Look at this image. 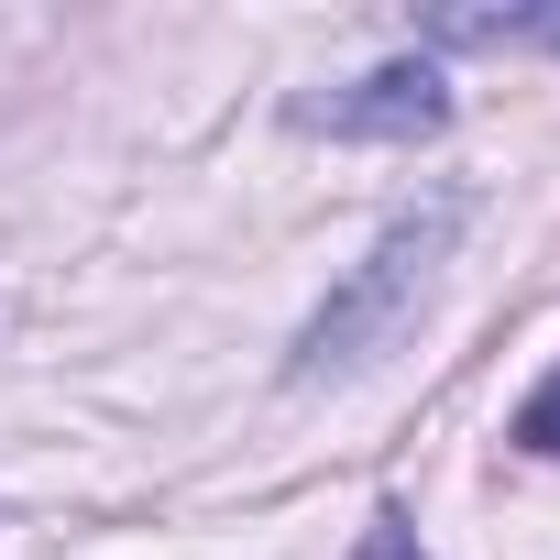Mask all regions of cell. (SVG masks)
Wrapping results in <instances>:
<instances>
[{
    "label": "cell",
    "mask_w": 560,
    "mask_h": 560,
    "mask_svg": "<svg viewBox=\"0 0 560 560\" xmlns=\"http://www.w3.org/2000/svg\"><path fill=\"white\" fill-rule=\"evenodd\" d=\"M462 220H472V198H462V187H440V198L396 209V220L374 231V253L341 275V287L319 298V319L298 330V352H287V385H341V374L385 363V352L418 330V308L440 298V264H451Z\"/></svg>",
    "instance_id": "obj_1"
},
{
    "label": "cell",
    "mask_w": 560,
    "mask_h": 560,
    "mask_svg": "<svg viewBox=\"0 0 560 560\" xmlns=\"http://www.w3.org/2000/svg\"><path fill=\"white\" fill-rule=\"evenodd\" d=\"M516 440H527V451H560V385H549V396L516 418Z\"/></svg>",
    "instance_id": "obj_5"
},
{
    "label": "cell",
    "mask_w": 560,
    "mask_h": 560,
    "mask_svg": "<svg viewBox=\"0 0 560 560\" xmlns=\"http://www.w3.org/2000/svg\"><path fill=\"white\" fill-rule=\"evenodd\" d=\"M287 121L298 132H330V143H429L451 121V78L429 56H396V67H363L341 89H298Z\"/></svg>",
    "instance_id": "obj_2"
},
{
    "label": "cell",
    "mask_w": 560,
    "mask_h": 560,
    "mask_svg": "<svg viewBox=\"0 0 560 560\" xmlns=\"http://www.w3.org/2000/svg\"><path fill=\"white\" fill-rule=\"evenodd\" d=\"M352 560H429V549H418V527H407L396 505H374V527H363V549H352Z\"/></svg>",
    "instance_id": "obj_4"
},
{
    "label": "cell",
    "mask_w": 560,
    "mask_h": 560,
    "mask_svg": "<svg viewBox=\"0 0 560 560\" xmlns=\"http://www.w3.org/2000/svg\"><path fill=\"white\" fill-rule=\"evenodd\" d=\"M429 45H516V56H560V0H538V12H429L418 23Z\"/></svg>",
    "instance_id": "obj_3"
}]
</instances>
